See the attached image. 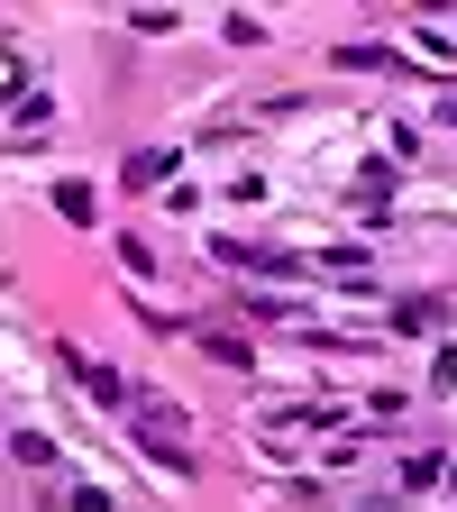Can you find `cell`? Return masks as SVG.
I'll use <instances>...</instances> for the list:
<instances>
[{
  "mask_svg": "<svg viewBox=\"0 0 457 512\" xmlns=\"http://www.w3.org/2000/svg\"><path fill=\"white\" fill-rule=\"evenodd\" d=\"M165 174H174V147H138V156L119 165V183H128V192H147V183H165Z\"/></svg>",
  "mask_w": 457,
  "mask_h": 512,
  "instance_id": "obj_2",
  "label": "cell"
},
{
  "mask_svg": "<svg viewBox=\"0 0 457 512\" xmlns=\"http://www.w3.org/2000/svg\"><path fill=\"white\" fill-rule=\"evenodd\" d=\"M430 320H439V302H421V293H412V302H394V330H412V339H421Z\"/></svg>",
  "mask_w": 457,
  "mask_h": 512,
  "instance_id": "obj_6",
  "label": "cell"
},
{
  "mask_svg": "<svg viewBox=\"0 0 457 512\" xmlns=\"http://www.w3.org/2000/svg\"><path fill=\"white\" fill-rule=\"evenodd\" d=\"M55 211L74 220V229H92V183H55Z\"/></svg>",
  "mask_w": 457,
  "mask_h": 512,
  "instance_id": "obj_4",
  "label": "cell"
},
{
  "mask_svg": "<svg viewBox=\"0 0 457 512\" xmlns=\"http://www.w3.org/2000/svg\"><path fill=\"white\" fill-rule=\"evenodd\" d=\"M448 476V458H439V448H421V458H403V494H430Z\"/></svg>",
  "mask_w": 457,
  "mask_h": 512,
  "instance_id": "obj_3",
  "label": "cell"
},
{
  "mask_svg": "<svg viewBox=\"0 0 457 512\" xmlns=\"http://www.w3.org/2000/svg\"><path fill=\"white\" fill-rule=\"evenodd\" d=\"M220 37H229V46H266V19H247V10H229V19H220Z\"/></svg>",
  "mask_w": 457,
  "mask_h": 512,
  "instance_id": "obj_7",
  "label": "cell"
},
{
  "mask_svg": "<svg viewBox=\"0 0 457 512\" xmlns=\"http://www.w3.org/2000/svg\"><path fill=\"white\" fill-rule=\"evenodd\" d=\"M19 92H28V74H19V55H10V46H0V101H10V110H19Z\"/></svg>",
  "mask_w": 457,
  "mask_h": 512,
  "instance_id": "obj_9",
  "label": "cell"
},
{
  "mask_svg": "<svg viewBox=\"0 0 457 512\" xmlns=\"http://www.w3.org/2000/svg\"><path fill=\"white\" fill-rule=\"evenodd\" d=\"M211 256H220V266H238V275H302V256H284V247H247V238H211Z\"/></svg>",
  "mask_w": 457,
  "mask_h": 512,
  "instance_id": "obj_1",
  "label": "cell"
},
{
  "mask_svg": "<svg viewBox=\"0 0 457 512\" xmlns=\"http://www.w3.org/2000/svg\"><path fill=\"white\" fill-rule=\"evenodd\" d=\"M10 119H19V128H46V119H55V101H46V92H37V83H28V92H19V110H10Z\"/></svg>",
  "mask_w": 457,
  "mask_h": 512,
  "instance_id": "obj_8",
  "label": "cell"
},
{
  "mask_svg": "<svg viewBox=\"0 0 457 512\" xmlns=\"http://www.w3.org/2000/svg\"><path fill=\"white\" fill-rule=\"evenodd\" d=\"M10 458H19V467H55V439H37V430H19V439H10Z\"/></svg>",
  "mask_w": 457,
  "mask_h": 512,
  "instance_id": "obj_5",
  "label": "cell"
}]
</instances>
